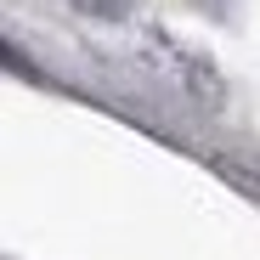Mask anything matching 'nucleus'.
I'll use <instances>...</instances> for the list:
<instances>
[{
    "label": "nucleus",
    "instance_id": "obj_1",
    "mask_svg": "<svg viewBox=\"0 0 260 260\" xmlns=\"http://www.w3.org/2000/svg\"><path fill=\"white\" fill-rule=\"evenodd\" d=\"M74 12H85V17H124L130 12V0H68Z\"/></svg>",
    "mask_w": 260,
    "mask_h": 260
}]
</instances>
